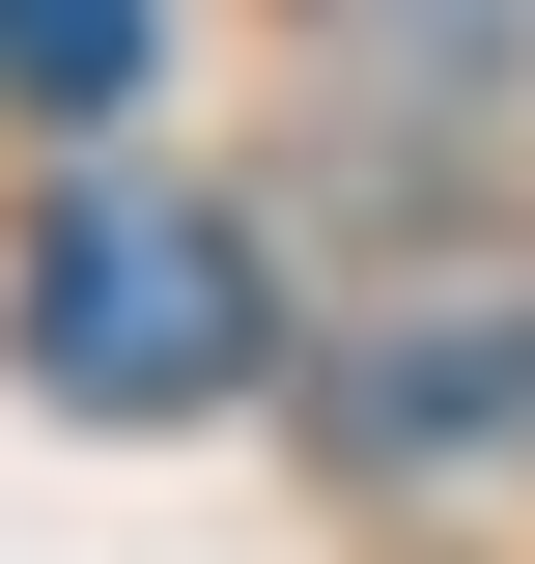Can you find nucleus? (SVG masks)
<instances>
[{
  "label": "nucleus",
  "mask_w": 535,
  "mask_h": 564,
  "mask_svg": "<svg viewBox=\"0 0 535 564\" xmlns=\"http://www.w3.org/2000/svg\"><path fill=\"white\" fill-rule=\"evenodd\" d=\"M254 226H198V198H57L29 226V395H85V423H198V395H254Z\"/></svg>",
  "instance_id": "nucleus-1"
},
{
  "label": "nucleus",
  "mask_w": 535,
  "mask_h": 564,
  "mask_svg": "<svg viewBox=\"0 0 535 564\" xmlns=\"http://www.w3.org/2000/svg\"><path fill=\"white\" fill-rule=\"evenodd\" d=\"M0 113H141V0H0Z\"/></svg>",
  "instance_id": "nucleus-3"
},
{
  "label": "nucleus",
  "mask_w": 535,
  "mask_h": 564,
  "mask_svg": "<svg viewBox=\"0 0 535 564\" xmlns=\"http://www.w3.org/2000/svg\"><path fill=\"white\" fill-rule=\"evenodd\" d=\"M338 452H367V480L535 452V311H395V367H338Z\"/></svg>",
  "instance_id": "nucleus-2"
}]
</instances>
